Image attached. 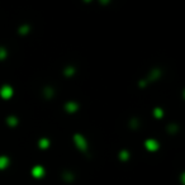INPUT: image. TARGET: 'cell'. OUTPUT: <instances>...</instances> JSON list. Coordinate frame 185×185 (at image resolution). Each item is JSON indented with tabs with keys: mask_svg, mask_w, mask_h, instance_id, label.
<instances>
[{
	"mask_svg": "<svg viewBox=\"0 0 185 185\" xmlns=\"http://www.w3.org/2000/svg\"><path fill=\"white\" fill-rule=\"evenodd\" d=\"M74 142H75V144L77 146V148H80L81 151H85V150L88 148V143H86L85 137L81 136V135H79V133L75 135V136H74Z\"/></svg>",
	"mask_w": 185,
	"mask_h": 185,
	"instance_id": "1",
	"label": "cell"
},
{
	"mask_svg": "<svg viewBox=\"0 0 185 185\" xmlns=\"http://www.w3.org/2000/svg\"><path fill=\"white\" fill-rule=\"evenodd\" d=\"M13 88L10 85H3L2 89H0V96L4 98V99H10L13 96Z\"/></svg>",
	"mask_w": 185,
	"mask_h": 185,
	"instance_id": "2",
	"label": "cell"
},
{
	"mask_svg": "<svg viewBox=\"0 0 185 185\" xmlns=\"http://www.w3.org/2000/svg\"><path fill=\"white\" fill-rule=\"evenodd\" d=\"M160 76H161V70H160V68H152V70L150 71L148 76H147V79H146V81H144V83L147 84V83L155 81V80H157Z\"/></svg>",
	"mask_w": 185,
	"mask_h": 185,
	"instance_id": "3",
	"label": "cell"
},
{
	"mask_svg": "<svg viewBox=\"0 0 185 185\" xmlns=\"http://www.w3.org/2000/svg\"><path fill=\"white\" fill-rule=\"evenodd\" d=\"M65 109H66L67 113H75V112L79 111V104L74 100H70L65 104Z\"/></svg>",
	"mask_w": 185,
	"mask_h": 185,
	"instance_id": "4",
	"label": "cell"
},
{
	"mask_svg": "<svg viewBox=\"0 0 185 185\" xmlns=\"http://www.w3.org/2000/svg\"><path fill=\"white\" fill-rule=\"evenodd\" d=\"M144 146H146V148L150 150V151H156V150L159 148V143L155 140H147L146 143H144Z\"/></svg>",
	"mask_w": 185,
	"mask_h": 185,
	"instance_id": "5",
	"label": "cell"
},
{
	"mask_svg": "<svg viewBox=\"0 0 185 185\" xmlns=\"http://www.w3.org/2000/svg\"><path fill=\"white\" fill-rule=\"evenodd\" d=\"M32 174L36 176V177H41V176H43V174H44V169L42 166H36L34 169L32 170Z\"/></svg>",
	"mask_w": 185,
	"mask_h": 185,
	"instance_id": "6",
	"label": "cell"
},
{
	"mask_svg": "<svg viewBox=\"0 0 185 185\" xmlns=\"http://www.w3.org/2000/svg\"><path fill=\"white\" fill-rule=\"evenodd\" d=\"M53 94H55V91L51 86H47V88L43 89V95L46 96V99H51V98L53 96Z\"/></svg>",
	"mask_w": 185,
	"mask_h": 185,
	"instance_id": "7",
	"label": "cell"
},
{
	"mask_svg": "<svg viewBox=\"0 0 185 185\" xmlns=\"http://www.w3.org/2000/svg\"><path fill=\"white\" fill-rule=\"evenodd\" d=\"M74 74H75V67L74 66H67V67H65V70H63V75L67 77L72 76Z\"/></svg>",
	"mask_w": 185,
	"mask_h": 185,
	"instance_id": "8",
	"label": "cell"
},
{
	"mask_svg": "<svg viewBox=\"0 0 185 185\" xmlns=\"http://www.w3.org/2000/svg\"><path fill=\"white\" fill-rule=\"evenodd\" d=\"M8 164H9V159L7 156H0V170L5 169L8 166Z\"/></svg>",
	"mask_w": 185,
	"mask_h": 185,
	"instance_id": "9",
	"label": "cell"
},
{
	"mask_svg": "<svg viewBox=\"0 0 185 185\" xmlns=\"http://www.w3.org/2000/svg\"><path fill=\"white\" fill-rule=\"evenodd\" d=\"M7 123H8L10 127L17 126V124H18V119H17V117H14V115H10V117L7 118Z\"/></svg>",
	"mask_w": 185,
	"mask_h": 185,
	"instance_id": "10",
	"label": "cell"
},
{
	"mask_svg": "<svg viewBox=\"0 0 185 185\" xmlns=\"http://www.w3.org/2000/svg\"><path fill=\"white\" fill-rule=\"evenodd\" d=\"M31 32V26H28V24H23L19 27V33L20 34H27V33H29Z\"/></svg>",
	"mask_w": 185,
	"mask_h": 185,
	"instance_id": "11",
	"label": "cell"
},
{
	"mask_svg": "<svg viewBox=\"0 0 185 185\" xmlns=\"http://www.w3.org/2000/svg\"><path fill=\"white\" fill-rule=\"evenodd\" d=\"M153 115L155 117H157V118H161L164 115V111L162 109H160V108H155L153 109Z\"/></svg>",
	"mask_w": 185,
	"mask_h": 185,
	"instance_id": "12",
	"label": "cell"
},
{
	"mask_svg": "<svg viewBox=\"0 0 185 185\" xmlns=\"http://www.w3.org/2000/svg\"><path fill=\"white\" fill-rule=\"evenodd\" d=\"M7 56H8L7 50H5L4 47H0V61L5 60V59H7Z\"/></svg>",
	"mask_w": 185,
	"mask_h": 185,
	"instance_id": "13",
	"label": "cell"
},
{
	"mask_svg": "<svg viewBox=\"0 0 185 185\" xmlns=\"http://www.w3.org/2000/svg\"><path fill=\"white\" fill-rule=\"evenodd\" d=\"M39 146H41L42 148H47L50 146V141L46 140V138H42V140L39 141Z\"/></svg>",
	"mask_w": 185,
	"mask_h": 185,
	"instance_id": "14",
	"label": "cell"
},
{
	"mask_svg": "<svg viewBox=\"0 0 185 185\" xmlns=\"http://www.w3.org/2000/svg\"><path fill=\"white\" fill-rule=\"evenodd\" d=\"M120 159H122V160H127V159H128V152H127V151H122V152H120Z\"/></svg>",
	"mask_w": 185,
	"mask_h": 185,
	"instance_id": "15",
	"label": "cell"
},
{
	"mask_svg": "<svg viewBox=\"0 0 185 185\" xmlns=\"http://www.w3.org/2000/svg\"><path fill=\"white\" fill-rule=\"evenodd\" d=\"M99 2L102 4H108V3H111V0H99Z\"/></svg>",
	"mask_w": 185,
	"mask_h": 185,
	"instance_id": "16",
	"label": "cell"
},
{
	"mask_svg": "<svg viewBox=\"0 0 185 185\" xmlns=\"http://www.w3.org/2000/svg\"><path fill=\"white\" fill-rule=\"evenodd\" d=\"M84 2H86V3H90V2H91V0H84Z\"/></svg>",
	"mask_w": 185,
	"mask_h": 185,
	"instance_id": "17",
	"label": "cell"
}]
</instances>
